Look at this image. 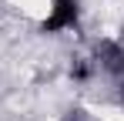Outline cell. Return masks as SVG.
I'll return each mask as SVG.
<instances>
[{
	"label": "cell",
	"mask_w": 124,
	"mask_h": 121,
	"mask_svg": "<svg viewBox=\"0 0 124 121\" xmlns=\"http://www.w3.org/2000/svg\"><path fill=\"white\" fill-rule=\"evenodd\" d=\"M81 20V0H54L47 17L40 20V34H61V30H74Z\"/></svg>",
	"instance_id": "cell-1"
},
{
	"label": "cell",
	"mask_w": 124,
	"mask_h": 121,
	"mask_svg": "<svg viewBox=\"0 0 124 121\" xmlns=\"http://www.w3.org/2000/svg\"><path fill=\"white\" fill-rule=\"evenodd\" d=\"M117 98H121V104H124V78H121V84H117Z\"/></svg>",
	"instance_id": "cell-4"
},
{
	"label": "cell",
	"mask_w": 124,
	"mask_h": 121,
	"mask_svg": "<svg viewBox=\"0 0 124 121\" xmlns=\"http://www.w3.org/2000/svg\"><path fill=\"white\" fill-rule=\"evenodd\" d=\"M91 74H94V60L77 57L74 64H70V78L77 81V84H87V81H91Z\"/></svg>",
	"instance_id": "cell-3"
},
{
	"label": "cell",
	"mask_w": 124,
	"mask_h": 121,
	"mask_svg": "<svg viewBox=\"0 0 124 121\" xmlns=\"http://www.w3.org/2000/svg\"><path fill=\"white\" fill-rule=\"evenodd\" d=\"M94 67H101L111 78H124V44L104 37L94 44Z\"/></svg>",
	"instance_id": "cell-2"
}]
</instances>
